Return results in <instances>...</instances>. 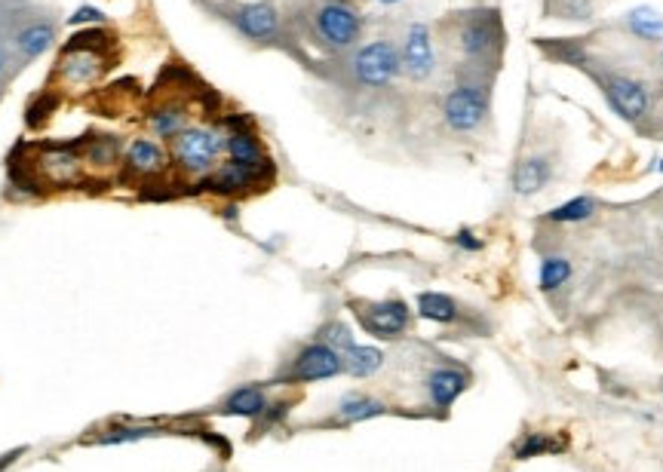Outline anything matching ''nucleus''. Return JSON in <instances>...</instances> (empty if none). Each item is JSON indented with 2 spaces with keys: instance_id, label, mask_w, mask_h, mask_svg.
<instances>
[{
  "instance_id": "5",
  "label": "nucleus",
  "mask_w": 663,
  "mask_h": 472,
  "mask_svg": "<svg viewBox=\"0 0 663 472\" xmlns=\"http://www.w3.org/2000/svg\"><path fill=\"white\" fill-rule=\"evenodd\" d=\"M347 68H350V80L360 89H387L403 74V59L390 40H372L350 56Z\"/></svg>"
},
{
  "instance_id": "34",
  "label": "nucleus",
  "mask_w": 663,
  "mask_h": 472,
  "mask_svg": "<svg viewBox=\"0 0 663 472\" xmlns=\"http://www.w3.org/2000/svg\"><path fill=\"white\" fill-rule=\"evenodd\" d=\"M657 169H660V172H663V160H660V166H657Z\"/></svg>"
},
{
  "instance_id": "4",
  "label": "nucleus",
  "mask_w": 663,
  "mask_h": 472,
  "mask_svg": "<svg viewBox=\"0 0 663 472\" xmlns=\"http://www.w3.org/2000/svg\"><path fill=\"white\" fill-rule=\"evenodd\" d=\"M504 25L498 10H470L461 13L455 25V46L470 62H492L501 50Z\"/></svg>"
},
{
  "instance_id": "23",
  "label": "nucleus",
  "mask_w": 663,
  "mask_h": 472,
  "mask_svg": "<svg viewBox=\"0 0 663 472\" xmlns=\"http://www.w3.org/2000/svg\"><path fill=\"white\" fill-rule=\"evenodd\" d=\"M151 129H154V135H160V138H175L179 135L185 126H188V114H185V108L182 105H163V108H157L154 114H151Z\"/></svg>"
},
{
  "instance_id": "2",
  "label": "nucleus",
  "mask_w": 663,
  "mask_h": 472,
  "mask_svg": "<svg viewBox=\"0 0 663 472\" xmlns=\"http://www.w3.org/2000/svg\"><path fill=\"white\" fill-rule=\"evenodd\" d=\"M489 83L479 77H461L452 89L446 102H442V120L458 135L476 132L485 120H489Z\"/></svg>"
},
{
  "instance_id": "24",
  "label": "nucleus",
  "mask_w": 663,
  "mask_h": 472,
  "mask_svg": "<svg viewBox=\"0 0 663 472\" xmlns=\"http://www.w3.org/2000/svg\"><path fill=\"white\" fill-rule=\"evenodd\" d=\"M43 163H47L50 178H53V181H62V184L74 181L77 172H80V157H77L74 151H65V148H62V151H47Z\"/></svg>"
},
{
  "instance_id": "31",
  "label": "nucleus",
  "mask_w": 663,
  "mask_h": 472,
  "mask_svg": "<svg viewBox=\"0 0 663 472\" xmlns=\"http://www.w3.org/2000/svg\"><path fill=\"white\" fill-rule=\"evenodd\" d=\"M455 243H458L461 249H467V252H479V249H482V240H476L473 230H458Z\"/></svg>"
},
{
  "instance_id": "20",
  "label": "nucleus",
  "mask_w": 663,
  "mask_h": 472,
  "mask_svg": "<svg viewBox=\"0 0 663 472\" xmlns=\"http://www.w3.org/2000/svg\"><path fill=\"white\" fill-rule=\"evenodd\" d=\"M341 362H344V371L353 374V377H372L384 365V353L378 347L353 344L341 353Z\"/></svg>"
},
{
  "instance_id": "17",
  "label": "nucleus",
  "mask_w": 663,
  "mask_h": 472,
  "mask_svg": "<svg viewBox=\"0 0 663 472\" xmlns=\"http://www.w3.org/2000/svg\"><path fill=\"white\" fill-rule=\"evenodd\" d=\"M53 40H56V28L50 25V22H31V25H25L19 34H16V50L25 56V59H37V56H43L53 46Z\"/></svg>"
},
{
  "instance_id": "14",
  "label": "nucleus",
  "mask_w": 663,
  "mask_h": 472,
  "mask_svg": "<svg viewBox=\"0 0 663 472\" xmlns=\"http://www.w3.org/2000/svg\"><path fill=\"white\" fill-rule=\"evenodd\" d=\"M123 163H126V169L132 175L151 178V175H160L166 169V154H163V148L157 145V141H151V138H132Z\"/></svg>"
},
{
  "instance_id": "33",
  "label": "nucleus",
  "mask_w": 663,
  "mask_h": 472,
  "mask_svg": "<svg viewBox=\"0 0 663 472\" xmlns=\"http://www.w3.org/2000/svg\"><path fill=\"white\" fill-rule=\"evenodd\" d=\"M4 71H7V53L0 50V74H4Z\"/></svg>"
},
{
  "instance_id": "29",
  "label": "nucleus",
  "mask_w": 663,
  "mask_h": 472,
  "mask_svg": "<svg viewBox=\"0 0 663 472\" xmlns=\"http://www.w3.org/2000/svg\"><path fill=\"white\" fill-rule=\"evenodd\" d=\"M320 341L329 344V347L338 350V353H344L347 347H353V335H350V328H347L344 322H329L323 332H320Z\"/></svg>"
},
{
  "instance_id": "26",
  "label": "nucleus",
  "mask_w": 663,
  "mask_h": 472,
  "mask_svg": "<svg viewBox=\"0 0 663 472\" xmlns=\"http://www.w3.org/2000/svg\"><path fill=\"white\" fill-rule=\"evenodd\" d=\"M571 276V261L562 255H550L541 261V289L544 292H556L559 286H565Z\"/></svg>"
},
{
  "instance_id": "19",
  "label": "nucleus",
  "mask_w": 663,
  "mask_h": 472,
  "mask_svg": "<svg viewBox=\"0 0 663 472\" xmlns=\"http://www.w3.org/2000/svg\"><path fill=\"white\" fill-rule=\"evenodd\" d=\"M381 414H387V405L372 399V396H363V393H347L338 402V420L341 423H360V420H372V417H381Z\"/></svg>"
},
{
  "instance_id": "21",
  "label": "nucleus",
  "mask_w": 663,
  "mask_h": 472,
  "mask_svg": "<svg viewBox=\"0 0 663 472\" xmlns=\"http://www.w3.org/2000/svg\"><path fill=\"white\" fill-rule=\"evenodd\" d=\"M418 313L430 322H439V325H452L461 316L455 298L442 295V292H421L418 295Z\"/></svg>"
},
{
  "instance_id": "13",
  "label": "nucleus",
  "mask_w": 663,
  "mask_h": 472,
  "mask_svg": "<svg viewBox=\"0 0 663 472\" xmlns=\"http://www.w3.org/2000/svg\"><path fill=\"white\" fill-rule=\"evenodd\" d=\"M470 387V374L467 371H461V368H452V365H446V368H436L430 377H427V393H430V402H433V408H439V411H446V408H452L455 405V399L464 393Z\"/></svg>"
},
{
  "instance_id": "12",
  "label": "nucleus",
  "mask_w": 663,
  "mask_h": 472,
  "mask_svg": "<svg viewBox=\"0 0 663 472\" xmlns=\"http://www.w3.org/2000/svg\"><path fill=\"white\" fill-rule=\"evenodd\" d=\"M264 181V169H252V166H240V163H218L209 175H206V187L215 194L225 197H237L246 194L252 187H258Z\"/></svg>"
},
{
  "instance_id": "25",
  "label": "nucleus",
  "mask_w": 663,
  "mask_h": 472,
  "mask_svg": "<svg viewBox=\"0 0 663 472\" xmlns=\"http://www.w3.org/2000/svg\"><path fill=\"white\" fill-rule=\"evenodd\" d=\"M593 212H596V203H593L590 197H574V200L556 206L547 218L556 221V224H578V221L593 218Z\"/></svg>"
},
{
  "instance_id": "7",
  "label": "nucleus",
  "mask_w": 663,
  "mask_h": 472,
  "mask_svg": "<svg viewBox=\"0 0 663 472\" xmlns=\"http://www.w3.org/2000/svg\"><path fill=\"white\" fill-rule=\"evenodd\" d=\"M353 316L366 328L372 338L381 341H396L409 332L412 325V310L406 301L390 298V301H350Z\"/></svg>"
},
{
  "instance_id": "6",
  "label": "nucleus",
  "mask_w": 663,
  "mask_h": 472,
  "mask_svg": "<svg viewBox=\"0 0 663 472\" xmlns=\"http://www.w3.org/2000/svg\"><path fill=\"white\" fill-rule=\"evenodd\" d=\"M225 19L240 37L252 43H277L283 37V16L274 0H249V4H221Z\"/></svg>"
},
{
  "instance_id": "16",
  "label": "nucleus",
  "mask_w": 663,
  "mask_h": 472,
  "mask_svg": "<svg viewBox=\"0 0 663 472\" xmlns=\"http://www.w3.org/2000/svg\"><path fill=\"white\" fill-rule=\"evenodd\" d=\"M550 175H553V163L547 157H528L513 169L510 187H513V194H519V197H535L538 191H544V184L550 181Z\"/></svg>"
},
{
  "instance_id": "32",
  "label": "nucleus",
  "mask_w": 663,
  "mask_h": 472,
  "mask_svg": "<svg viewBox=\"0 0 663 472\" xmlns=\"http://www.w3.org/2000/svg\"><path fill=\"white\" fill-rule=\"evenodd\" d=\"M375 4H381V7H396V4H403V0H375Z\"/></svg>"
},
{
  "instance_id": "18",
  "label": "nucleus",
  "mask_w": 663,
  "mask_h": 472,
  "mask_svg": "<svg viewBox=\"0 0 663 472\" xmlns=\"http://www.w3.org/2000/svg\"><path fill=\"white\" fill-rule=\"evenodd\" d=\"M264 411H268V396L261 387H237L221 405V414L231 417H261Z\"/></svg>"
},
{
  "instance_id": "3",
  "label": "nucleus",
  "mask_w": 663,
  "mask_h": 472,
  "mask_svg": "<svg viewBox=\"0 0 663 472\" xmlns=\"http://www.w3.org/2000/svg\"><path fill=\"white\" fill-rule=\"evenodd\" d=\"M221 154H225V135L212 126H185L172 138V163L194 178H206Z\"/></svg>"
},
{
  "instance_id": "11",
  "label": "nucleus",
  "mask_w": 663,
  "mask_h": 472,
  "mask_svg": "<svg viewBox=\"0 0 663 472\" xmlns=\"http://www.w3.org/2000/svg\"><path fill=\"white\" fill-rule=\"evenodd\" d=\"M90 37L86 34H80V37H74V43L65 50V56H62V62H59V71L71 80V83H93L108 65V59L99 53V46H93V43H86Z\"/></svg>"
},
{
  "instance_id": "10",
  "label": "nucleus",
  "mask_w": 663,
  "mask_h": 472,
  "mask_svg": "<svg viewBox=\"0 0 663 472\" xmlns=\"http://www.w3.org/2000/svg\"><path fill=\"white\" fill-rule=\"evenodd\" d=\"M400 59H403V74H406L409 80H415V83L427 80V77L436 71L433 37H430V28H427L424 22H412V25L406 28Z\"/></svg>"
},
{
  "instance_id": "8",
  "label": "nucleus",
  "mask_w": 663,
  "mask_h": 472,
  "mask_svg": "<svg viewBox=\"0 0 663 472\" xmlns=\"http://www.w3.org/2000/svg\"><path fill=\"white\" fill-rule=\"evenodd\" d=\"M344 371L341 353L332 350L329 344L317 341L307 344L292 365L277 377V384H314V381H329V377H338Z\"/></svg>"
},
{
  "instance_id": "27",
  "label": "nucleus",
  "mask_w": 663,
  "mask_h": 472,
  "mask_svg": "<svg viewBox=\"0 0 663 472\" xmlns=\"http://www.w3.org/2000/svg\"><path fill=\"white\" fill-rule=\"evenodd\" d=\"M627 25L642 40H660L663 37V16H657L654 10H633Z\"/></svg>"
},
{
  "instance_id": "30",
  "label": "nucleus",
  "mask_w": 663,
  "mask_h": 472,
  "mask_svg": "<svg viewBox=\"0 0 663 472\" xmlns=\"http://www.w3.org/2000/svg\"><path fill=\"white\" fill-rule=\"evenodd\" d=\"M108 16L102 13V10H96V7H80V10H74V16H68V25H99V22H105Z\"/></svg>"
},
{
  "instance_id": "9",
  "label": "nucleus",
  "mask_w": 663,
  "mask_h": 472,
  "mask_svg": "<svg viewBox=\"0 0 663 472\" xmlns=\"http://www.w3.org/2000/svg\"><path fill=\"white\" fill-rule=\"evenodd\" d=\"M602 92L617 117H624L627 123H639L651 111V92L642 80L630 74H608L602 77Z\"/></svg>"
},
{
  "instance_id": "22",
  "label": "nucleus",
  "mask_w": 663,
  "mask_h": 472,
  "mask_svg": "<svg viewBox=\"0 0 663 472\" xmlns=\"http://www.w3.org/2000/svg\"><path fill=\"white\" fill-rule=\"evenodd\" d=\"M568 448L565 436H553V433H528L519 445H516V460H532L541 454H562Z\"/></svg>"
},
{
  "instance_id": "15",
  "label": "nucleus",
  "mask_w": 663,
  "mask_h": 472,
  "mask_svg": "<svg viewBox=\"0 0 663 472\" xmlns=\"http://www.w3.org/2000/svg\"><path fill=\"white\" fill-rule=\"evenodd\" d=\"M225 154H228L231 163L252 166V169H268V157H264L261 141L249 129H231L225 135Z\"/></svg>"
},
{
  "instance_id": "28",
  "label": "nucleus",
  "mask_w": 663,
  "mask_h": 472,
  "mask_svg": "<svg viewBox=\"0 0 663 472\" xmlns=\"http://www.w3.org/2000/svg\"><path fill=\"white\" fill-rule=\"evenodd\" d=\"M151 436H160V430H154V427H114L105 436H99L96 445H126V442H142Z\"/></svg>"
},
{
  "instance_id": "1",
  "label": "nucleus",
  "mask_w": 663,
  "mask_h": 472,
  "mask_svg": "<svg viewBox=\"0 0 663 472\" xmlns=\"http://www.w3.org/2000/svg\"><path fill=\"white\" fill-rule=\"evenodd\" d=\"M304 19L311 37L329 53L353 50L363 37V13L350 0H311Z\"/></svg>"
}]
</instances>
